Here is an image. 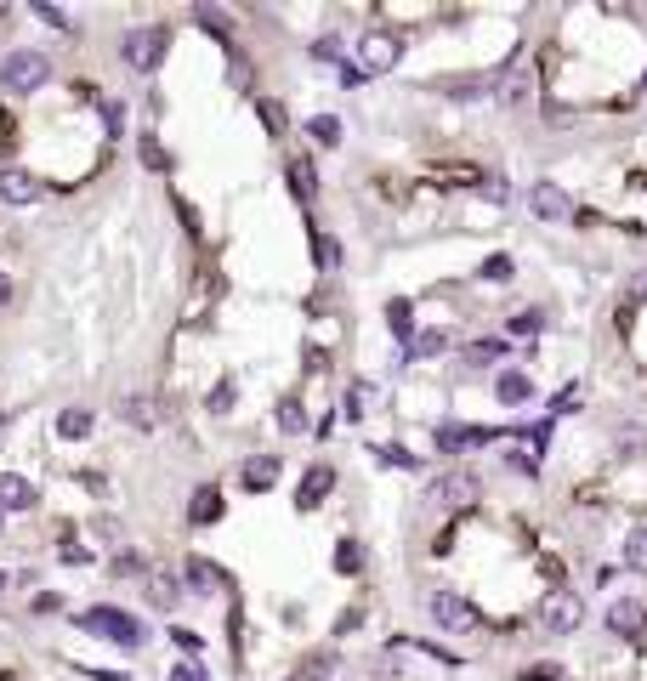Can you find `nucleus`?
<instances>
[{"mask_svg": "<svg viewBox=\"0 0 647 681\" xmlns=\"http://www.w3.org/2000/svg\"><path fill=\"white\" fill-rule=\"evenodd\" d=\"M545 330V313H517L511 318V335H540Z\"/></svg>", "mask_w": 647, "mask_h": 681, "instance_id": "473e14b6", "label": "nucleus"}, {"mask_svg": "<svg viewBox=\"0 0 647 681\" xmlns=\"http://www.w3.org/2000/svg\"><path fill=\"white\" fill-rule=\"evenodd\" d=\"M494 398H500V403H528V398H534V381H528L523 369H506V375L494 381Z\"/></svg>", "mask_w": 647, "mask_h": 681, "instance_id": "dca6fc26", "label": "nucleus"}, {"mask_svg": "<svg viewBox=\"0 0 647 681\" xmlns=\"http://www.w3.org/2000/svg\"><path fill=\"white\" fill-rule=\"evenodd\" d=\"M483 193H489L494 205H506L511 193H506V182H500V176H483Z\"/></svg>", "mask_w": 647, "mask_h": 681, "instance_id": "ea45409f", "label": "nucleus"}, {"mask_svg": "<svg viewBox=\"0 0 647 681\" xmlns=\"http://www.w3.org/2000/svg\"><path fill=\"white\" fill-rule=\"evenodd\" d=\"M540 625L551 630V636H574V630L585 625V602H579L574 591H545V602H540Z\"/></svg>", "mask_w": 647, "mask_h": 681, "instance_id": "39448f33", "label": "nucleus"}, {"mask_svg": "<svg viewBox=\"0 0 647 681\" xmlns=\"http://www.w3.org/2000/svg\"><path fill=\"white\" fill-rule=\"evenodd\" d=\"M313 57H318V63H341V40H335V35L313 40Z\"/></svg>", "mask_w": 647, "mask_h": 681, "instance_id": "72a5a7b5", "label": "nucleus"}, {"mask_svg": "<svg viewBox=\"0 0 647 681\" xmlns=\"http://www.w3.org/2000/svg\"><path fill=\"white\" fill-rule=\"evenodd\" d=\"M148 608H159V613L182 608V585H176L171 568H148Z\"/></svg>", "mask_w": 647, "mask_h": 681, "instance_id": "f8f14e48", "label": "nucleus"}, {"mask_svg": "<svg viewBox=\"0 0 647 681\" xmlns=\"http://www.w3.org/2000/svg\"><path fill=\"white\" fill-rule=\"evenodd\" d=\"M0 511H35V483L18 472H0Z\"/></svg>", "mask_w": 647, "mask_h": 681, "instance_id": "ddd939ff", "label": "nucleus"}, {"mask_svg": "<svg viewBox=\"0 0 647 681\" xmlns=\"http://www.w3.org/2000/svg\"><path fill=\"white\" fill-rule=\"evenodd\" d=\"M165 46H171V29L165 23H148V29H131L125 35V63L137 74H154L165 63Z\"/></svg>", "mask_w": 647, "mask_h": 681, "instance_id": "7ed1b4c3", "label": "nucleus"}, {"mask_svg": "<svg viewBox=\"0 0 647 681\" xmlns=\"http://www.w3.org/2000/svg\"><path fill=\"white\" fill-rule=\"evenodd\" d=\"M35 18H40V23H52V29H69V18H63L57 6H35Z\"/></svg>", "mask_w": 647, "mask_h": 681, "instance_id": "a19ab883", "label": "nucleus"}, {"mask_svg": "<svg viewBox=\"0 0 647 681\" xmlns=\"http://www.w3.org/2000/svg\"><path fill=\"white\" fill-rule=\"evenodd\" d=\"M398 57H403V40H398V35H386V29H375V35L358 40V69H364V74L398 69Z\"/></svg>", "mask_w": 647, "mask_h": 681, "instance_id": "0eeeda50", "label": "nucleus"}, {"mask_svg": "<svg viewBox=\"0 0 647 681\" xmlns=\"http://www.w3.org/2000/svg\"><path fill=\"white\" fill-rule=\"evenodd\" d=\"M137 154H142V165H154V171H165V165H171V154H165L154 137H142V142H137Z\"/></svg>", "mask_w": 647, "mask_h": 681, "instance_id": "c756f323", "label": "nucleus"}, {"mask_svg": "<svg viewBox=\"0 0 647 681\" xmlns=\"http://www.w3.org/2000/svg\"><path fill=\"white\" fill-rule=\"evenodd\" d=\"M528 210H534L540 222H562V216H574V199H568L557 182H534V188H528Z\"/></svg>", "mask_w": 647, "mask_h": 681, "instance_id": "6e6552de", "label": "nucleus"}, {"mask_svg": "<svg viewBox=\"0 0 647 681\" xmlns=\"http://www.w3.org/2000/svg\"><path fill=\"white\" fill-rule=\"evenodd\" d=\"M290 188H296V199H313V193H318L313 159H290Z\"/></svg>", "mask_w": 647, "mask_h": 681, "instance_id": "aec40b11", "label": "nucleus"}, {"mask_svg": "<svg viewBox=\"0 0 647 681\" xmlns=\"http://www.w3.org/2000/svg\"><path fill=\"white\" fill-rule=\"evenodd\" d=\"M103 125H108V137H120V125H125V108H120V103H108V108H103Z\"/></svg>", "mask_w": 647, "mask_h": 681, "instance_id": "58836bf2", "label": "nucleus"}, {"mask_svg": "<svg viewBox=\"0 0 647 681\" xmlns=\"http://www.w3.org/2000/svg\"><path fill=\"white\" fill-rule=\"evenodd\" d=\"M375 460L381 466H398V472H420V460L409 449H398V443H386V449H375Z\"/></svg>", "mask_w": 647, "mask_h": 681, "instance_id": "a878e982", "label": "nucleus"}, {"mask_svg": "<svg viewBox=\"0 0 647 681\" xmlns=\"http://www.w3.org/2000/svg\"><path fill=\"white\" fill-rule=\"evenodd\" d=\"M426 608H432V625L449 630V636H466V630H477V608H472L460 591H449V585H443V591H432V602H426Z\"/></svg>", "mask_w": 647, "mask_h": 681, "instance_id": "20e7f679", "label": "nucleus"}, {"mask_svg": "<svg viewBox=\"0 0 647 681\" xmlns=\"http://www.w3.org/2000/svg\"><path fill=\"white\" fill-rule=\"evenodd\" d=\"M12 301V273H0V307Z\"/></svg>", "mask_w": 647, "mask_h": 681, "instance_id": "a18cd8bd", "label": "nucleus"}, {"mask_svg": "<svg viewBox=\"0 0 647 681\" xmlns=\"http://www.w3.org/2000/svg\"><path fill=\"white\" fill-rule=\"evenodd\" d=\"M97 540L114 545V540H120V523H114V517H97Z\"/></svg>", "mask_w": 647, "mask_h": 681, "instance_id": "79ce46f5", "label": "nucleus"}, {"mask_svg": "<svg viewBox=\"0 0 647 681\" xmlns=\"http://www.w3.org/2000/svg\"><path fill=\"white\" fill-rule=\"evenodd\" d=\"M438 443L443 449H483V443H494V432H483V426H443Z\"/></svg>", "mask_w": 647, "mask_h": 681, "instance_id": "2eb2a0df", "label": "nucleus"}, {"mask_svg": "<svg viewBox=\"0 0 647 681\" xmlns=\"http://www.w3.org/2000/svg\"><path fill=\"white\" fill-rule=\"evenodd\" d=\"M392 330L409 335V307H403V301H392Z\"/></svg>", "mask_w": 647, "mask_h": 681, "instance_id": "37998d69", "label": "nucleus"}, {"mask_svg": "<svg viewBox=\"0 0 647 681\" xmlns=\"http://www.w3.org/2000/svg\"><path fill=\"white\" fill-rule=\"evenodd\" d=\"M171 681H210V676H205V664H199V659H193V664L182 659V664L171 670Z\"/></svg>", "mask_w": 647, "mask_h": 681, "instance_id": "f704fd0d", "label": "nucleus"}, {"mask_svg": "<svg viewBox=\"0 0 647 681\" xmlns=\"http://www.w3.org/2000/svg\"><path fill=\"white\" fill-rule=\"evenodd\" d=\"M171 642L182 647V653H193V659H199V653H205V642H199V636H193V630H171Z\"/></svg>", "mask_w": 647, "mask_h": 681, "instance_id": "e433bc0d", "label": "nucleus"}, {"mask_svg": "<svg viewBox=\"0 0 647 681\" xmlns=\"http://www.w3.org/2000/svg\"><path fill=\"white\" fill-rule=\"evenodd\" d=\"M120 415L131 420V426H142V432H154V426H159V409H154L148 398H125V409H120Z\"/></svg>", "mask_w": 647, "mask_h": 681, "instance_id": "b1692460", "label": "nucleus"}, {"mask_svg": "<svg viewBox=\"0 0 647 681\" xmlns=\"http://www.w3.org/2000/svg\"><path fill=\"white\" fill-rule=\"evenodd\" d=\"M46 80H52V63H46L40 52H29V46L0 57V86L12 91V97H29V91H40Z\"/></svg>", "mask_w": 647, "mask_h": 681, "instance_id": "f257e3e1", "label": "nucleus"}, {"mask_svg": "<svg viewBox=\"0 0 647 681\" xmlns=\"http://www.w3.org/2000/svg\"><path fill=\"white\" fill-rule=\"evenodd\" d=\"M80 625L97 630V636H108L114 647H142V625L131 619V613H120V608H91Z\"/></svg>", "mask_w": 647, "mask_h": 681, "instance_id": "423d86ee", "label": "nucleus"}, {"mask_svg": "<svg viewBox=\"0 0 647 681\" xmlns=\"http://www.w3.org/2000/svg\"><path fill=\"white\" fill-rule=\"evenodd\" d=\"M528 91H534V80L517 69V74H506V80H500V91H494V97H500L506 108H517V103H528Z\"/></svg>", "mask_w": 647, "mask_h": 681, "instance_id": "412c9836", "label": "nucleus"}, {"mask_svg": "<svg viewBox=\"0 0 647 681\" xmlns=\"http://www.w3.org/2000/svg\"><path fill=\"white\" fill-rule=\"evenodd\" d=\"M137 568H142V562L131 557V551H120V557H114V574H137Z\"/></svg>", "mask_w": 647, "mask_h": 681, "instance_id": "c03bdc74", "label": "nucleus"}, {"mask_svg": "<svg viewBox=\"0 0 647 681\" xmlns=\"http://www.w3.org/2000/svg\"><path fill=\"white\" fill-rule=\"evenodd\" d=\"M279 432H290V437L307 432V409H301V398H284L279 403Z\"/></svg>", "mask_w": 647, "mask_h": 681, "instance_id": "393cba45", "label": "nucleus"}, {"mask_svg": "<svg viewBox=\"0 0 647 681\" xmlns=\"http://www.w3.org/2000/svg\"><path fill=\"white\" fill-rule=\"evenodd\" d=\"M0 517H6V511H0Z\"/></svg>", "mask_w": 647, "mask_h": 681, "instance_id": "09e8293b", "label": "nucleus"}, {"mask_svg": "<svg viewBox=\"0 0 647 681\" xmlns=\"http://www.w3.org/2000/svg\"><path fill=\"white\" fill-rule=\"evenodd\" d=\"M642 625H647L642 596H619V602H608V630L613 636H642Z\"/></svg>", "mask_w": 647, "mask_h": 681, "instance_id": "9d476101", "label": "nucleus"}, {"mask_svg": "<svg viewBox=\"0 0 647 681\" xmlns=\"http://www.w3.org/2000/svg\"><path fill=\"white\" fill-rule=\"evenodd\" d=\"M318 262H324V267L341 262V245H335V239H324V233H318Z\"/></svg>", "mask_w": 647, "mask_h": 681, "instance_id": "4c0bfd02", "label": "nucleus"}, {"mask_svg": "<svg viewBox=\"0 0 647 681\" xmlns=\"http://www.w3.org/2000/svg\"><path fill=\"white\" fill-rule=\"evenodd\" d=\"M188 523H199V528H205V523H222V494H216V489H199V494H193Z\"/></svg>", "mask_w": 647, "mask_h": 681, "instance_id": "a211bd4d", "label": "nucleus"}, {"mask_svg": "<svg viewBox=\"0 0 647 681\" xmlns=\"http://www.w3.org/2000/svg\"><path fill=\"white\" fill-rule=\"evenodd\" d=\"M511 273H517V262H511V256H489V262H483V279H489V284H506Z\"/></svg>", "mask_w": 647, "mask_h": 681, "instance_id": "cd10ccee", "label": "nucleus"}, {"mask_svg": "<svg viewBox=\"0 0 647 681\" xmlns=\"http://www.w3.org/2000/svg\"><path fill=\"white\" fill-rule=\"evenodd\" d=\"M335 489V472L330 466H313V472L301 477V494H296V506L301 511H313V506H324V494Z\"/></svg>", "mask_w": 647, "mask_h": 681, "instance_id": "4468645a", "label": "nucleus"}, {"mask_svg": "<svg viewBox=\"0 0 647 681\" xmlns=\"http://www.w3.org/2000/svg\"><path fill=\"white\" fill-rule=\"evenodd\" d=\"M443 347H449V335H443V330H426V335L415 341V358H438Z\"/></svg>", "mask_w": 647, "mask_h": 681, "instance_id": "7c9ffc66", "label": "nucleus"}, {"mask_svg": "<svg viewBox=\"0 0 647 681\" xmlns=\"http://www.w3.org/2000/svg\"><path fill=\"white\" fill-rule=\"evenodd\" d=\"M642 290H647V273H642Z\"/></svg>", "mask_w": 647, "mask_h": 681, "instance_id": "49530a36", "label": "nucleus"}, {"mask_svg": "<svg viewBox=\"0 0 647 681\" xmlns=\"http://www.w3.org/2000/svg\"><path fill=\"white\" fill-rule=\"evenodd\" d=\"M625 568L630 574H647V523H636L625 534Z\"/></svg>", "mask_w": 647, "mask_h": 681, "instance_id": "6ab92c4d", "label": "nucleus"}, {"mask_svg": "<svg viewBox=\"0 0 647 681\" xmlns=\"http://www.w3.org/2000/svg\"><path fill=\"white\" fill-rule=\"evenodd\" d=\"M182 579H188L199 596H222V591H233V579L216 568L210 557H188V568H182Z\"/></svg>", "mask_w": 647, "mask_h": 681, "instance_id": "9b49d317", "label": "nucleus"}, {"mask_svg": "<svg viewBox=\"0 0 647 681\" xmlns=\"http://www.w3.org/2000/svg\"><path fill=\"white\" fill-rule=\"evenodd\" d=\"M426 500H432V506H443V511L477 506V500H483V477L466 472V466H460V472H443V477H432V483H426Z\"/></svg>", "mask_w": 647, "mask_h": 681, "instance_id": "f03ea898", "label": "nucleus"}, {"mask_svg": "<svg viewBox=\"0 0 647 681\" xmlns=\"http://www.w3.org/2000/svg\"><path fill=\"white\" fill-rule=\"evenodd\" d=\"M335 568H341V574H358V568H364V551H358V540H341V551H335Z\"/></svg>", "mask_w": 647, "mask_h": 681, "instance_id": "bb28decb", "label": "nucleus"}, {"mask_svg": "<svg viewBox=\"0 0 647 681\" xmlns=\"http://www.w3.org/2000/svg\"><path fill=\"white\" fill-rule=\"evenodd\" d=\"M0 585H6V574H0Z\"/></svg>", "mask_w": 647, "mask_h": 681, "instance_id": "de8ad7c7", "label": "nucleus"}, {"mask_svg": "<svg viewBox=\"0 0 647 681\" xmlns=\"http://www.w3.org/2000/svg\"><path fill=\"white\" fill-rule=\"evenodd\" d=\"M273 477H279V460H273V454H256L245 466V489H267Z\"/></svg>", "mask_w": 647, "mask_h": 681, "instance_id": "5701e85b", "label": "nucleus"}, {"mask_svg": "<svg viewBox=\"0 0 647 681\" xmlns=\"http://www.w3.org/2000/svg\"><path fill=\"white\" fill-rule=\"evenodd\" d=\"M40 176H29L23 165H0V205H35Z\"/></svg>", "mask_w": 647, "mask_h": 681, "instance_id": "1a4fd4ad", "label": "nucleus"}, {"mask_svg": "<svg viewBox=\"0 0 647 681\" xmlns=\"http://www.w3.org/2000/svg\"><path fill=\"white\" fill-rule=\"evenodd\" d=\"M347 415H352V420H364V415H369V381H352V392H347Z\"/></svg>", "mask_w": 647, "mask_h": 681, "instance_id": "c85d7f7f", "label": "nucleus"}, {"mask_svg": "<svg viewBox=\"0 0 647 681\" xmlns=\"http://www.w3.org/2000/svg\"><path fill=\"white\" fill-rule=\"evenodd\" d=\"M193 18L205 23V29H216V35H228V18H222V12H216V6H199V12H193Z\"/></svg>", "mask_w": 647, "mask_h": 681, "instance_id": "c9c22d12", "label": "nucleus"}, {"mask_svg": "<svg viewBox=\"0 0 647 681\" xmlns=\"http://www.w3.org/2000/svg\"><path fill=\"white\" fill-rule=\"evenodd\" d=\"M91 426H97V415H91V409H63V415H57V437H69V443L91 437Z\"/></svg>", "mask_w": 647, "mask_h": 681, "instance_id": "f3484780", "label": "nucleus"}, {"mask_svg": "<svg viewBox=\"0 0 647 681\" xmlns=\"http://www.w3.org/2000/svg\"><path fill=\"white\" fill-rule=\"evenodd\" d=\"M466 358H477V364H489V358H506V341H472V347H466Z\"/></svg>", "mask_w": 647, "mask_h": 681, "instance_id": "2f4dec72", "label": "nucleus"}, {"mask_svg": "<svg viewBox=\"0 0 647 681\" xmlns=\"http://www.w3.org/2000/svg\"><path fill=\"white\" fill-rule=\"evenodd\" d=\"M307 137L324 142V148H341V120H335V114H313V120H307Z\"/></svg>", "mask_w": 647, "mask_h": 681, "instance_id": "4be33fe9", "label": "nucleus"}]
</instances>
